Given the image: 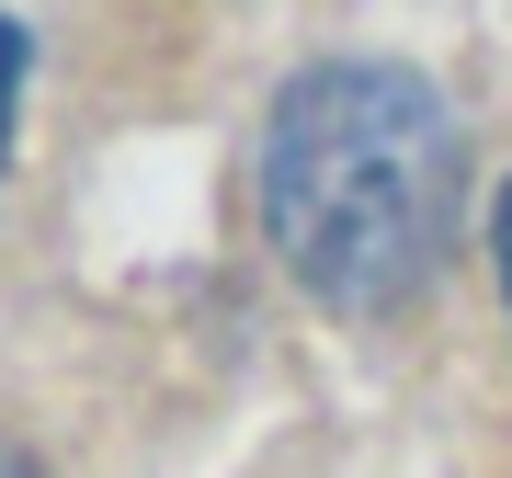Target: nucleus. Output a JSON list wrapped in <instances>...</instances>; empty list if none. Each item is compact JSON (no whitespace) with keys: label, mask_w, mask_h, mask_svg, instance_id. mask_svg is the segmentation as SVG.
I'll return each mask as SVG.
<instances>
[{"label":"nucleus","mask_w":512,"mask_h":478,"mask_svg":"<svg viewBox=\"0 0 512 478\" xmlns=\"http://www.w3.org/2000/svg\"><path fill=\"white\" fill-rule=\"evenodd\" d=\"M0 478H46V467H35V456H23V444H12V433H0Z\"/></svg>","instance_id":"nucleus-4"},{"label":"nucleus","mask_w":512,"mask_h":478,"mask_svg":"<svg viewBox=\"0 0 512 478\" xmlns=\"http://www.w3.org/2000/svg\"><path fill=\"white\" fill-rule=\"evenodd\" d=\"M23 80H35V35L0 12V171H12V114H23Z\"/></svg>","instance_id":"nucleus-2"},{"label":"nucleus","mask_w":512,"mask_h":478,"mask_svg":"<svg viewBox=\"0 0 512 478\" xmlns=\"http://www.w3.org/2000/svg\"><path fill=\"white\" fill-rule=\"evenodd\" d=\"M490 262H501V308H512V183H501V205H490Z\"/></svg>","instance_id":"nucleus-3"},{"label":"nucleus","mask_w":512,"mask_h":478,"mask_svg":"<svg viewBox=\"0 0 512 478\" xmlns=\"http://www.w3.org/2000/svg\"><path fill=\"white\" fill-rule=\"evenodd\" d=\"M467 228V126L399 57H319L262 114V239L330 308H399Z\"/></svg>","instance_id":"nucleus-1"}]
</instances>
